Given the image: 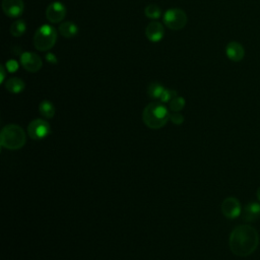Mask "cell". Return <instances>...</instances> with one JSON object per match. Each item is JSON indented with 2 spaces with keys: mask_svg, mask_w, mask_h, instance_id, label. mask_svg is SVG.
I'll use <instances>...</instances> for the list:
<instances>
[{
  "mask_svg": "<svg viewBox=\"0 0 260 260\" xmlns=\"http://www.w3.org/2000/svg\"><path fill=\"white\" fill-rule=\"evenodd\" d=\"M145 14L150 20H159L162 15V10L158 5L149 4L145 8Z\"/></svg>",
  "mask_w": 260,
  "mask_h": 260,
  "instance_id": "obj_19",
  "label": "cell"
},
{
  "mask_svg": "<svg viewBox=\"0 0 260 260\" xmlns=\"http://www.w3.org/2000/svg\"><path fill=\"white\" fill-rule=\"evenodd\" d=\"M57 41V31L50 25L40 27L34 35L33 43L38 51L46 52L54 47Z\"/></svg>",
  "mask_w": 260,
  "mask_h": 260,
  "instance_id": "obj_4",
  "label": "cell"
},
{
  "mask_svg": "<svg viewBox=\"0 0 260 260\" xmlns=\"http://www.w3.org/2000/svg\"><path fill=\"white\" fill-rule=\"evenodd\" d=\"M146 36L152 43L160 42L165 36L164 26L159 22L149 23L146 28Z\"/></svg>",
  "mask_w": 260,
  "mask_h": 260,
  "instance_id": "obj_11",
  "label": "cell"
},
{
  "mask_svg": "<svg viewBox=\"0 0 260 260\" xmlns=\"http://www.w3.org/2000/svg\"><path fill=\"white\" fill-rule=\"evenodd\" d=\"M0 72H1V83L4 82V78H5V68H4V65L1 64V66H0Z\"/></svg>",
  "mask_w": 260,
  "mask_h": 260,
  "instance_id": "obj_25",
  "label": "cell"
},
{
  "mask_svg": "<svg viewBox=\"0 0 260 260\" xmlns=\"http://www.w3.org/2000/svg\"><path fill=\"white\" fill-rule=\"evenodd\" d=\"M166 89L164 88V86L159 83V82H152L149 85L148 88V95L151 98V99H158L160 100L164 91Z\"/></svg>",
  "mask_w": 260,
  "mask_h": 260,
  "instance_id": "obj_17",
  "label": "cell"
},
{
  "mask_svg": "<svg viewBox=\"0 0 260 260\" xmlns=\"http://www.w3.org/2000/svg\"><path fill=\"white\" fill-rule=\"evenodd\" d=\"M222 213L227 219L234 220L239 218L241 215L242 209H241V203L240 201L235 197H228L224 199L222 203Z\"/></svg>",
  "mask_w": 260,
  "mask_h": 260,
  "instance_id": "obj_8",
  "label": "cell"
},
{
  "mask_svg": "<svg viewBox=\"0 0 260 260\" xmlns=\"http://www.w3.org/2000/svg\"><path fill=\"white\" fill-rule=\"evenodd\" d=\"M28 133L33 140L41 141L51 133V127L47 121L43 119H35L28 126Z\"/></svg>",
  "mask_w": 260,
  "mask_h": 260,
  "instance_id": "obj_6",
  "label": "cell"
},
{
  "mask_svg": "<svg viewBox=\"0 0 260 260\" xmlns=\"http://www.w3.org/2000/svg\"><path fill=\"white\" fill-rule=\"evenodd\" d=\"M177 96H178V93H177L176 91L166 89V90L164 91V93H163V95H162L160 101H161L162 103H170L173 99L176 98Z\"/></svg>",
  "mask_w": 260,
  "mask_h": 260,
  "instance_id": "obj_21",
  "label": "cell"
},
{
  "mask_svg": "<svg viewBox=\"0 0 260 260\" xmlns=\"http://www.w3.org/2000/svg\"><path fill=\"white\" fill-rule=\"evenodd\" d=\"M27 31V24L23 20L15 21L10 27V33L13 37H22Z\"/></svg>",
  "mask_w": 260,
  "mask_h": 260,
  "instance_id": "obj_18",
  "label": "cell"
},
{
  "mask_svg": "<svg viewBox=\"0 0 260 260\" xmlns=\"http://www.w3.org/2000/svg\"><path fill=\"white\" fill-rule=\"evenodd\" d=\"M2 9L5 15L16 19L24 13L25 4L23 0H3Z\"/></svg>",
  "mask_w": 260,
  "mask_h": 260,
  "instance_id": "obj_10",
  "label": "cell"
},
{
  "mask_svg": "<svg viewBox=\"0 0 260 260\" xmlns=\"http://www.w3.org/2000/svg\"><path fill=\"white\" fill-rule=\"evenodd\" d=\"M25 88L24 80L19 77H11L5 81V89L11 94H21Z\"/></svg>",
  "mask_w": 260,
  "mask_h": 260,
  "instance_id": "obj_15",
  "label": "cell"
},
{
  "mask_svg": "<svg viewBox=\"0 0 260 260\" xmlns=\"http://www.w3.org/2000/svg\"><path fill=\"white\" fill-rule=\"evenodd\" d=\"M226 55L230 60L234 62H239L243 60L245 56L244 47L236 41H232L226 47Z\"/></svg>",
  "mask_w": 260,
  "mask_h": 260,
  "instance_id": "obj_12",
  "label": "cell"
},
{
  "mask_svg": "<svg viewBox=\"0 0 260 260\" xmlns=\"http://www.w3.org/2000/svg\"><path fill=\"white\" fill-rule=\"evenodd\" d=\"M256 195H257V198L259 199V201H260V187L257 189V192H256Z\"/></svg>",
  "mask_w": 260,
  "mask_h": 260,
  "instance_id": "obj_26",
  "label": "cell"
},
{
  "mask_svg": "<svg viewBox=\"0 0 260 260\" xmlns=\"http://www.w3.org/2000/svg\"><path fill=\"white\" fill-rule=\"evenodd\" d=\"M26 144L25 130L15 124L6 125L0 134V145L9 150H17Z\"/></svg>",
  "mask_w": 260,
  "mask_h": 260,
  "instance_id": "obj_3",
  "label": "cell"
},
{
  "mask_svg": "<svg viewBox=\"0 0 260 260\" xmlns=\"http://www.w3.org/2000/svg\"><path fill=\"white\" fill-rule=\"evenodd\" d=\"M66 15V7L59 1L52 2L46 9L47 20L52 24H58L64 20Z\"/></svg>",
  "mask_w": 260,
  "mask_h": 260,
  "instance_id": "obj_9",
  "label": "cell"
},
{
  "mask_svg": "<svg viewBox=\"0 0 260 260\" xmlns=\"http://www.w3.org/2000/svg\"><path fill=\"white\" fill-rule=\"evenodd\" d=\"M164 25L172 30L179 31L182 30L188 22L187 14L180 8H170L164 14Z\"/></svg>",
  "mask_w": 260,
  "mask_h": 260,
  "instance_id": "obj_5",
  "label": "cell"
},
{
  "mask_svg": "<svg viewBox=\"0 0 260 260\" xmlns=\"http://www.w3.org/2000/svg\"><path fill=\"white\" fill-rule=\"evenodd\" d=\"M170 120L173 124L181 125L184 122V116L179 112H173V114L170 115Z\"/></svg>",
  "mask_w": 260,
  "mask_h": 260,
  "instance_id": "obj_22",
  "label": "cell"
},
{
  "mask_svg": "<svg viewBox=\"0 0 260 260\" xmlns=\"http://www.w3.org/2000/svg\"><path fill=\"white\" fill-rule=\"evenodd\" d=\"M6 68L7 72L9 73H14L19 69V63H17L15 60H8L6 62Z\"/></svg>",
  "mask_w": 260,
  "mask_h": 260,
  "instance_id": "obj_23",
  "label": "cell"
},
{
  "mask_svg": "<svg viewBox=\"0 0 260 260\" xmlns=\"http://www.w3.org/2000/svg\"><path fill=\"white\" fill-rule=\"evenodd\" d=\"M185 104H186L185 99L183 97L177 96L170 102V110L172 112H180L181 110L184 109Z\"/></svg>",
  "mask_w": 260,
  "mask_h": 260,
  "instance_id": "obj_20",
  "label": "cell"
},
{
  "mask_svg": "<svg viewBox=\"0 0 260 260\" xmlns=\"http://www.w3.org/2000/svg\"><path fill=\"white\" fill-rule=\"evenodd\" d=\"M21 64L28 73H38L42 68V59L36 53L25 52L21 55Z\"/></svg>",
  "mask_w": 260,
  "mask_h": 260,
  "instance_id": "obj_7",
  "label": "cell"
},
{
  "mask_svg": "<svg viewBox=\"0 0 260 260\" xmlns=\"http://www.w3.org/2000/svg\"><path fill=\"white\" fill-rule=\"evenodd\" d=\"M58 31H59L61 36L64 37V38H66V39H72V38L75 37L76 35L78 34V28L73 22H65V23H62L59 26Z\"/></svg>",
  "mask_w": 260,
  "mask_h": 260,
  "instance_id": "obj_14",
  "label": "cell"
},
{
  "mask_svg": "<svg viewBox=\"0 0 260 260\" xmlns=\"http://www.w3.org/2000/svg\"><path fill=\"white\" fill-rule=\"evenodd\" d=\"M260 218V203L258 202H249L243 211V219L245 222L252 223L257 221Z\"/></svg>",
  "mask_w": 260,
  "mask_h": 260,
  "instance_id": "obj_13",
  "label": "cell"
},
{
  "mask_svg": "<svg viewBox=\"0 0 260 260\" xmlns=\"http://www.w3.org/2000/svg\"><path fill=\"white\" fill-rule=\"evenodd\" d=\"M46 60L51 63V64H55L57 63V58L54 54H52V53H49L47 56H46Z\"/></svg>",
  "mask_w": 260,
  "mask_h": 260,
  "instance_id": "obj_24",
  "label": "cell"
},
{
  "mask_svg": "<svg viewBox=\"0 0 260 260\" xmlns=\"http://www.w3.org/2000/svg\"><path fill=\"white\" fill-rule=\"evenodd\" d=\"M170 113L161 102H152L145 108L143 113L144 123L150 129L163 128L170 120Z\"/></svg>",
  "mask_w": 260,
  "mask_h": 260,
  "instance_id": "obj_2",
  "label": "cell"
},
{
  "mask_svg": "<svg viewBox=\"0 0 260 260\" xmlns=\"http://www.w3.org/2000/svg\"><path fill=\"white\" fill-rule=\"evenodd\" d=\"M231 251L239 257L251 255L259 245V235L256 229L249 224H241L236 227L229 239Z\"/></svg>",
  "mask_w": 260,
  "mask_h": 260,
  "instance_id": "obj_1",
  "label": "cell"
},
{
  "mask_svg": "<svg viewBox=\"0 0 260 260\" xmlns=\"http://www.w3.org/2000/svg\"><path fill=\"white\" fill-rule=\"evenodd\" d=\"M39 112L40 114L46 118V119H52L55 116V107L52 102L48 101V100H44L40 103L39 105Z\"/></svg>",
  "mask_w": 260,
  "mask_h": 260,
  "instance_id": "obj_16",
  "label": "cell"
}]
</instances>
